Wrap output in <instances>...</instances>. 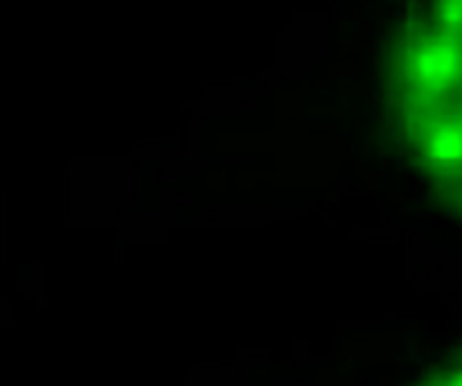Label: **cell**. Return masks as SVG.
<instances>
[{
  "label": "cell",
  "mask_w": 462,
  "mask_h": 386,
  "mask_svg": "<svg viewBox=\"0 0 462 386\" xmlns=\"http://www.w3.org/2000/svg\"><path fill=\"white\" fill-rule=\"evenodd\" d=\"M379 386H462V325L413 350L406 364Z\"/></svg>",
  "instance_id": "2"
},
{
  "label": "cell",
  "mask_w": 462,
  "mask_h": 386,
  "mask_svg": "<svg viewBox=\"0 0 462 386\" xmlns=\"http://www.w3.org/2000/svg\"><path fill=\"white\" fill-rule=\"evenodd\" d=\"M399 192L415 219L462 235V0L410 9Z\"/></svg>",
  "instance_id": "1"
}]
</instances>
